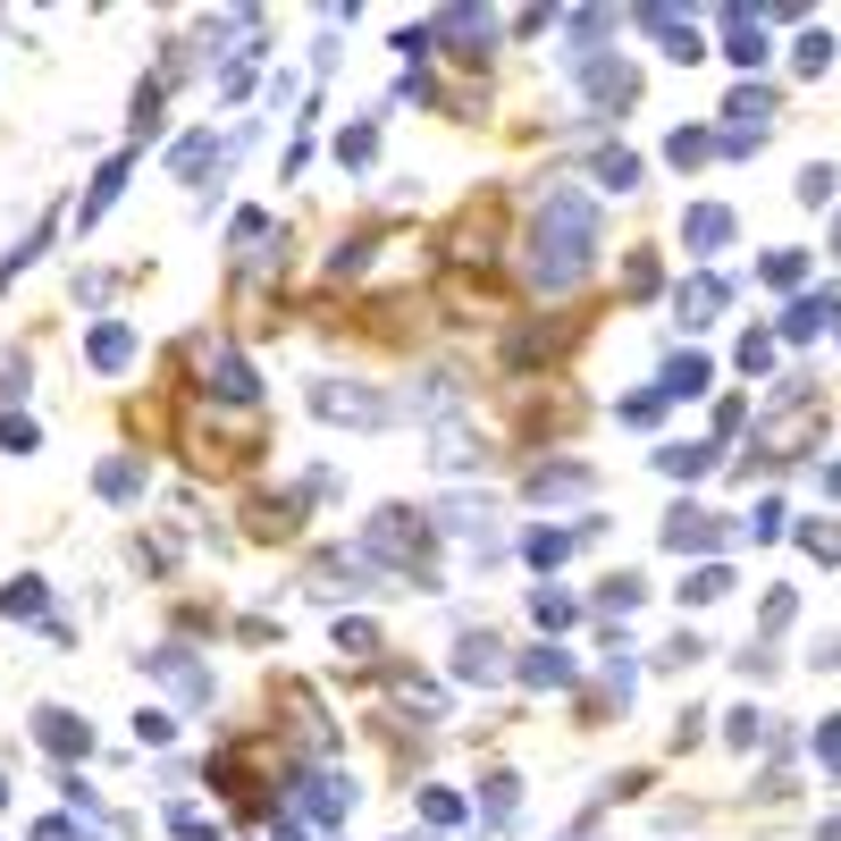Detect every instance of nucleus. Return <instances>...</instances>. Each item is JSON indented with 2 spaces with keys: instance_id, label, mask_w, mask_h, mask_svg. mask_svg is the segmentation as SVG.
Instances as JSON below:
<instances>
[{
  "instance_id": "1",
  "label": "nucleus",
  "mask_w": 841,
  "mask_h": 841,
  "mask_svg": "<svg viewBox=\"0 0 841 841\" xmlns=\"http://www.w3.org/2000/svg\"><path fill=\"white\" fill-rule=\"evenodd\" d=\"M590 253H597V210H590V194L555 186L547 202H538V219H531V278H538L547 295H564V287H581Z\"/></svg>"
},
{
  "instance_id": "2",
  "label": "nucleus",
  "mask_w": 841,
  "mask_h": 841,
  "mask_svg": "<svg viewBox=\"0 0 841 841\" xmlns=\"http://www.w3.org/2000/svg\"><path fill=\"white\" fill-rule=\"evenodd\" d=\"M363 555H387L404 581H420V555H429V531H420L404 505H379L370 514V531H363Z\"/></svg>"
},
{
  "instance_id": "3",
  "label": "nucleus",
  "mask_w": 841,
  "mask_h": 841,
  "mask_svg": "<svg viewBox=\"0 0 841 841\" xmlns=\"http://www.w3.org/2000/svg\"><path fill=\"white\" fill-rule=\"evenodd\" d=\"M311 413H320V420H363V429H379L387 404L363 396V387H345V379H320V387H311Z\"/></svg>"
},
{
  "instance_id": "4",
  "label": "nucleus",
  "mask_w": 841,
  "mask_h": 841,
  "mask_svg": "<svg viewBox=\"0 0 841 841\" xmlns=\"http://www.w3.org/2000/svg\"><path fill=\"white\" fill-rule=\"evenodd\" d=\"M640 26L665 42V59H708V42H699V26H690L682 9H640Z\"/></svg>"
},
{
  "instance_id": "5",
  "label": "nucleus",
  "mask_w": 841,
  "mask_h": 841,
  "mask_svg": "<svg viewBox=\"0 0 841 841\" xmlns=\"http://www.w3.org/2000/svg\"><path fill=\"white\" fill-rule=\"evenodd\" d=\"M715 538L724 531H715V514H699V505H673L665 514V547L673 555H699V547H715Z\"/></svg>"
},
{
  "instance_id": "6",
  "label": "nucleus",
  "mask_w": 841,
  "mask_h": 841,
  "mask_svg": "<svg viewBox=\"0 0 841 841\" xmlns=\"http://www.w3.org/2000/svg\"><path fill=\"white\" fill-rule=\"evenodd\" d=\"M34 741L51 749V758H77V749H93V732H85L68 708H42V715H34Z\"/></svg>"
},
{
  "instance_id": "7",
  "label": "nucleus",
  "mask_w": 841,
  "mask_h": 841,
  "mask_svg": "<svg viewBox=\"0 0 841 841\" xmlns=\"http://www.w3.org/2000/svg\"><path fill=\"white\" fill-rule=\"evenodd\" d=\"M144 665H152V673H169V682H177V699H194V708H202L210 690H219V682H210V673L194 665L186 649H160V656H144Z\"/></svg>"
},
{
  "instance_id": "8",
  "label": "nucleus",
  "mask_w": 841,
  "mask_h": 841,
  "mask_svg": "<svg viewBox=\"0 0 841 841\" xmlns=\"http://www.w3.org/2000/svg\"><path fill=\"white\" fill-rule=\"evenodd\" d=\"M463 682H497L505 673V649H497V631H463V656H455Z\"/></svg>"
},
{
  "instance_id": "9",
  "label": "nucleus",
  "mask_w": 841,
  "mask_h": 841,
  "mask_svg": "<svg viewBox=\"0 0 841 841\" xmlns=\"http://www.w3.org/2000/svg\"><path fill=\"white\" fill-rule=\"evenodd\" d=\"M682 245H699V253H724V245H732V210H715V202L682 210Z\"/></svg>"
},
{
  "instance_id": "10",
  "label": "nucleus",
  "mask_w": 841,
  "mask_h": 841,
  "mask_svg": "<svg viewBox=\"0 0 841 841\" xmlns=\"http://www.w3.org/2000/svg\"><path fill=\"white\" fill-rule=\"evenodd\" d=\"M85 363H93V370H127V363H135V337H127L118 320H101L93 337H85Z\"/></svg>"
},
{
  "instance_id": "11",
  "label": "nucleus",
  "mask_w": 841,
  "mask_h": 841,
  "mask_svg": "<svg viewBox=\"0 0 841 841\" xmlns=\"http://www.w3.org/2000/svg\"><path fill=\"white\" fill-rule=\"evenodd\" d=\"M708 379H715L708 354H673V363H665V387H656V396H708Z\"/></svg>"
},
{
  "instance_id": "12",
  "label": "nucleus",
  "mask_w": 841,
  "mask_h": 841,
  "mask_svg": "<svg viewBox=\"0 0 841 841\" xmlns=\"http://www.w3.org/2000/svg\"><path fill=\"white\" fill-rule=\"evenodd\" d=\"M724 278H690V287H682V328H708V311H724Z\"/></svg>"
},
{
  "instance_id": "13",
  "label": "nucleus",
  "mask_w": 841,
  "mask_h": 841,
  "mask_svg": "<svg viewBox=\"0 0 841 841\" xmlns=\"http://www.w3.org/2000/svg\"><path fill=\"white\" fill-rule=\"evenodd\" d=\"M531 497H590V472L581 463H547V472H531Z\"/></svg>"
},
{
  "instance_id": "14",
  "label": "nucleus",
  "mask_w": 841,
  "mask_h": 841,
  "mask_svg": "<svg viewBox=\"0 0 841 841\" xmlns=\"http://www.w3.org/2000/svg\"><path fill=\"white\" fill-rule=\"evenodd\" d=\"M522 682H531V690L573 682V656H564V649H531V656H522Z\"/></svg>"
},
{
  "instance_id": "15",
  "label": "nucleus",
  "mask_w": 841,
  "mask_h": 841,
  "mask_svg": "<svg viewBox=\"0 0 841 841\" xmlns=\"http://www.w3.org/2000/svg\"><path fill=\"white\" fill-rule=\"evenodd\" d=\"M210 396H228V404H253V370L236 363V354H219V363H210Z\"/></svg>"
},
{
  "instance_id": "16",
  "label": "nucleus",
  "mask_w": 841,
  "mask_h": 841,
  "mask_svg": "<svg viewBox=\"0 0 841 841\" xmlns=\"http://www.w3.org/2000/svg\"><path fill=\"white\" fill-rule=\"evenodd\" d=\"M715 597H732V573L724 564H699V573L682 581V606H715Z\"/></svg>"
},
{
  "instance_id": "17",
  "label": "nucleus",
  "mask_w": 841,
  "mask_h": 841,
  "mask_svg": "<svg viewBox=\"0 0 841 841\" xmlns=\"http://www.w3.org/2000/svg\"><path fill=\"white\" fill-rule=\"evenodd\" d=\"M479 817L497 824V833H505V824L522 817V783H514V774H497V783H488V800H479Z\"/></svg>"
},
{
  "instance_id": "18",
  "label": "nucleus",
  "mask_w": 841,
  "mask_h": 841,
  "mask_svg": "<svg viewBox=\"0 0 841 841\" xmlns=\"http://www.w3.org/2000/svg\"><path fill=\"white\" fill-rule=\"evenodd\" d=\"M597 186L631 194V186H640V152H597Z\"/></svg>"
},
{
  "instance_id": "19",
  "label": "nucleus",
  "mask_w": 841,
  "mask_h": 841,
  "mask_svg": "<svg viewBox=\"0 0 841 841\" xmlns=\"http://www.w3.org/2000/svg\"><path fill=\"white\" fill-rule=\"evenodd\" d=\"M758 278H765V287H800V278H808V253H765V261H758Z\"/></svg>"
},
{
  "instance_id": "20",
  "label": "nucleus",
  "mask_w": 841,
  "mask_h": 841,
  "mask_svg": "<svg viewBox=\"0 0 841 841\" xmlns=\"http://www.w3.org/2000/svg\"><path fill=\"white\" fill-rule=\"evenodd\" d=\"M708 152H715V135H708V127H682V135L665 144V160H673V169H699Z\"/></svg>"
},
{
  "instance_id": "21",
  "label": "nucleus",
  "mask_w": 841,
  "mask_h": 841,
  "mask_svg": "<svg viewBox=\"0 0 841 841\" xmlns=\"http://www.w3.org/2000/svg\"><path fill=\"white\" fill-rule=\"evenodd\" d=\"M345 800H354V791H345L337 774H311V783H304V808H311V817H337Z\"/></svg>"
},
{
  "instance_id": "22",
  "label": "nucleus",
  "mask_w": 841,
  "mask_h": 841,
  "mask_svg": "<svg viewBox=\"0 0 841 841\" xmlns=\"http://www.w3.org/2000/svg\"><path fill=\"white\" fill-rule=\"evenodd\" d=\"M640 597H649V581H640V573H614L606 590H597V606H606V614H631Z\"/></svg>"
},
{
  "instance_id": "23",
  "label": "nucleus",
  "mask_w": 841,
  "mask_h": 841,
  "mask_svg": "<svg viewBox=\"0 0 841 841\" xmlns=\"http://www.w3.org/2000/svg\"><path fill=\"white\" fill-rule=\"evenodd\" d=\"M656 463H665L673 479H699V472H708V463H715V446H665V455H656Z\"/></svg>"
},
{
  "instance_id": "24",
  "label": "nucleus",
  "mask_w": 841,
  "mask_h": 841,
  "mask_svg": "<svg viewBox=\"0 0 841 841\" xmlns=\"http://www.w3.org/2000/svg\"><path fill=\"white\" fill-rule=\"evenodd\" d=\"M127 186V160H110V169L93 177V194H85V219H101V210H110V194Z\"/></svg>"
},
{
  "instance_id": "25",
  "label": "nucleus",
  "mask_w": 841,
  "mask_h": 841,
  "mask_svg": "<svg viewBox=\"0 0 841 841\" xmlns=\"http://www.w3.org/2000/svg\"><path fill=\"white\" fill-rule=\"evenodd\" d=\"M581 531H531V564H564Z\"/></svg>"
},
{
  "instance_id": "26",
  "label": "nucleus",
  "mask_w": 841,
  "mask_h": 841,
  "mask_svg": "<svg viewBox=\"0 0 841 841\" xmlns=\"http://www.w3.org/2000/svg\"><path fill=\"white\" fill-rule=\"evenodd\" d=\"M531 614H538L547 631H564V623H573L581 606H573V597H555V590H538V597H531Z\"/></svg>"
},
{
  "instance_id": "27",
  "label": "nucleus",
  "mask_w": 841,
  "mask_h": 841,
  "mask_svg": "<svg viewBox=\"0 0 841 841\" xmlns=\"http://www.w3.org/2000/svg\"><path fill=\"white\" fill-rule=\"evenodd\" d=\"M0 614H42V581H9V590H0Z\"/></svg>"
},
{
  "instance_id": "28",
  "label": "nucleus",
  "mask_w": 841,
  "mask_h": 841,
  "mask_svg": "<svg viewBox=\"0 0 841 841\" xmlns=\"http://www.w3.org/2000/svg\"><path fill=\"white\" fill-rule=\"evenodd\" d=\"M800 202H808V210L833 202V169H824V160H817V169H800Z\"/></svg>"
},
{
  "instance_id": "29",
  "label": "nucleus",
  "mask_w": 841,
  "mask_h": 841,
  "mask_svg": "<svg viewBox=\"0 0 841 841\" xmlns=\"http://www.w3.org/2000/svg\"><path fill=\"white\" fill-rule=\"evenodd\" d=\"M800 547L817 555V564H841V531H824V522H808V531H800Z\"/></svg>"
},
{
  "instance_id": "30",
  "label": "nucleus",
  "mask_w": 841,
  "mask_h": 841,
  "mask_svg": "<svg viewBox=\"0 0 841 841\" xmlns=\"http://www.w3.org/2000/svg\"><path fill=\"white\" fill-rule=\"evenodd\" d=\"M135 488H144L135 463H101V497H135Z\"/></svg>"
},
{
  "instance_id": "31",
  "label": "nucleus",
  "mask_w": 841,
  "mask_h": 841,
  "mask_svg": "<svg viewBox=\"0 0 841 841\" xmlns=\"http://www.w3.org/2000/svg\"><path fill=\"white\" fill-rule=\"evenodd\" d=\"M370 152H379V135H370V127H345V135H337V160H345V169H354V160H370Z\"/></svg>"
},
{
  "instance_id": "32",
  "label": "nucleus",
  "mask_w": 841,
  "mask_h": 841,
  "mask_svg": "<svg viewBox=\"0 0 841 841\" xmlns=\"http://www.w3.org/2000/svg\"><path fill=\"white\" fill-rule=\"evenodd\" d=\"M337 649L345 656H370V649H379V631H370V623H337Z\"/></svg>"
},
{
  "instance_id": "33",
  "label": "nucleus",
  "mask_w": 841,
  "mask_h": 841,
  "mask_svg": "<svg viewBox=\"0 0 841 841\" xmlns=\"http://www.w3.org/2000/svg\"><path fill=\"white\" fill-rule=\"evenodd\" d=\"M824 59H833V34H808L800 42V77H824Z\"/></svg>"
},
{
  "instance_id": "34",
  "label": "nucleus",
  "mask_w": 841,
  "mask_h": 841,
  "mask_svg": "<svg viewBox=\"0 0 841 841\" xmlns=\"http://www.w3.org/2000/svg\"><path fill=\"white\" fill-rule=\"evenodd\" d=\"M732 741L758 749V741H765V715H758V708H741V715H732Z\"/></svg>"
},
{
  "instance_id": "35",
  "label": "nucleus",
  "mask_w": 841,
  "mask_h": 841,
  "mask_svg": "<svg viewBox=\"0 0 841 841\" xmlns=\"http://www.w3.org/2000/svg\"><path fill=\"white\" fill-rule=\"evenodd\" d=\"M0 446L9 455H34V420H0Z\"/></svg>"
},
{
  "instance_id": "36",
  "label": "nucleus",
  "mask_w": 841,
  "mask_h": 841,
  "mask_svg": "<svg viewBox=\"0 0 841 841\" xmlns=\"http://www.w3.org/2000/svg\"><path fill=\"white\" fill-rule=\"evenodd\" d=\"M765 363H774V345H765V337H741V370H749V379H758Z\"/></svg>"
},
{
  "instance_id": "37",
  "label": "nucleus",
  "mask_w": 841,
  "mask_h": 841,
  "mask_svg": "<svg viewBox=\"0 0 841 841\" xmlns=\"http://www.w3.org/2000/svg\"><path fill=\"white\" fill-rule=\"evenodd\" d=\"M817 749H824V758H833V765H841V715H833V724H824V732H817Z\"/></svg>"
},
{
  "instance_id": "38",
  "label": "nucleus",
  "mask_w": 841,
  "mask_h": 841,
  "mask_svg": "<svg viewBox=\"0 0 841 841\" xmlns=\"http://www.w3.org/2000/svg\"><path fill=\"white\" fill-rule=\"evenodd\" d=\"M34 841H77V833H68L59 817H42V824H34Z\"/></svg>"
},
{
  "instance_id": "39",
  "label": "nucleus",
  "mask_w": 841,
  "mask_h": 841,
  "mask_svg": "<svg viewBox=\"0 0 841 841\" xmlns=\"http://www.w3.org/2000/svg\"><path fill=\"white\" fill-rule=\"evenodd\" d=\"M269 841H304V824H295V817H278V824H269Z\"/></svg>"
},
{
  "instance_id": "40",
  "label": "nucleus",
  "mask_w": 841,
  "mask_h": 841,
  "mask_svg": "<svg viewBox=\"0 0 841 841\" xmlns=\"http://www.w3.org/2000/svg\"><path fill=\"white\" fill-rule=\"evenodd\" d=\"M817 841H841V817H833V824H824V833H817Z\"/></svg>"
},
{
  "instance_id": "41",
  "label": "nucleus",
  "mask_w": 841,
  "mask_h": 841,
  "mask_svg": "<svg viewBox=\"0 0 841 841\" xmlns=\"http://www.w3.org/2000/svg\"><path fill=\"white\" fill-rule=\"evenodd\" d=\"M0 808H9V774H0Z\"/></svg>"
},
{
  "instance_id": "42",
  "label": "nucleus",
  "mask_w": 841,
  "mask_h": 841,
  "mask_svg": "<svg viewBox=\"0 0 841 841\" xmlns=\"http://www.w3.org/2000/svg\"><path fill=\"white\" fill-rule=\"evenodd\" d=\"M564 841H590V824H581V833H564Z\"/></svg>"
},
{
  "instance_id": "43",
  "label": "nucleus",
  "mask_w": 841,
  "mask_h": 841,
  "mask_svg": "<svg viewBox=\"0 0 841 841\" xmlns=\"http://www.w3.org/2000/svg\"><path fill=\"white\" fill-rule=\"evenodd\" d=\"M833 253H841V228H833Z\"/></svg>"
}]
</instances>
